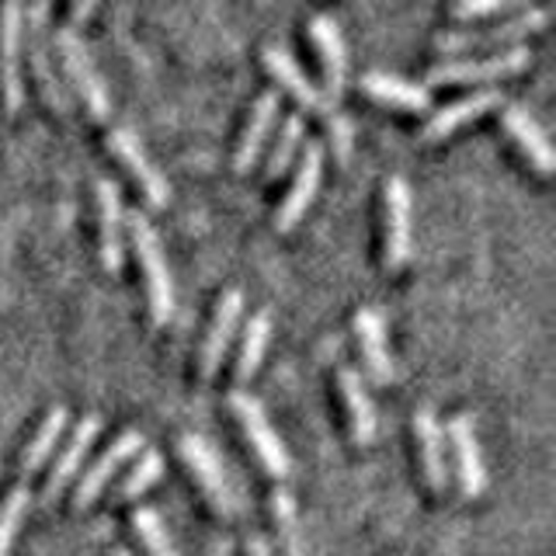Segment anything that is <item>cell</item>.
<instances>
[{
	"instance_id": "cell-12",
	"label": "cell",
	"mask_w": 556,
	"mask_h": 556,
	"mask_svg": "<svg viewBox=\"0 0 556 556\" xmlns=\"http://www.w3.org/2000/svg\"><path fill=\"white\" fill-rule=\"evenodd\" d=\"M46 17H49V11L42 4L28 11V63H31V74H35V84H39L42 98L66 118L70 115V98L63 91L56 70H52V56H49L52 39H49V22H46Z\"/></svg>"
},
{
	"instance_id": "cell-19",
	"label": "cell",
	"mask_w": 556,
	"mask_h": 556,
	"mask_svg": "<svg viewBox=\"0 0 556 556\" xmlns=\"http://www.w3.org/2000/svg\"><path fill=\"white\" fill-rule=\"evenodd\" d=\"M497 104H504L497 87H477L473 94H463L456 101L442 104L439 112H431L428 122H425V129H421V139H428V143H439V139L456 132L463 122H473L477 115L497 109Z\"/></svg>"
},
{
	"instance_id": "cell-1",
	"label": "cell",
	"mask_w": 556,
	"mask_h": 556,
	"mask_svg": "<svg viewBox=\"0 0 556 556\" xmlns=\"http://www.w3.org/2000/svg\"><path fill=\"white\" fill-rule=\"evenodd\" d=\"M261 56H265L268 74L275 77V84L282 87V91H289L295 101L303 104V109L317 112V115L327 122V129H330V136H334V143H338V156L344 161V156H348V147H352V126H348V122L338 115V104L324 98L320 87L303 74L300 63H295L282 46L268 42L265 49H261Z\"/></svg>"
},
{
	"instance_id": "cell-30",
	"label": "cell",
	"mask_w": 556,
	"mask_h": 556,
	"mask_svg": "<svg viewBox=\"0 0 556 556\" xmlns=\"http://www.w3.org/2000/svg\"><path fill=\"white\" fill-rule=\"evenodd\" d=\"M161 469H164L161 452H156V448H143L139 456H132V466L126 469V477L118 480V486H115V501H132V497H139L150 483H156V477H161Z\"/></svg>"
},
{
	"instance_id": "cell-23",
	"label": "cell",
	"mask_w": 556,
	"mask_h": 556,
	"mask_svg": "<svg viewBox=\"0 0 556 556\" xmlns=\"http://www.w3.org/2000/svg\"><path fill=\"white\" fill-rule=\"evenodd\" d=\"M355 338H358V348H362V362L369 376L376 382H390L393 379V358H390V348H387V324L376 309H358L355 313Z\"/></svg>"
},
{
	"instance_id": "cell-27",
	"label": "cell",
	"mask_w": 556,
	"mask_h": 556,
	"mask_svg": "<svg viewBox=\"0 0 556 556\" xmlns=\"http://www.w3.org/2000/svg\"><path fill=\"white\" fill-rule=\"evenodd\" d=\"M268 334H271V317L265 309L251 313V320L243 324V338H240V352L233 362V376L237 382L251 379L257 372L261 358H265V348H268Z\"/></svg>"
},
{
	"instance_id": "cell-18",
	"label": "cell",
	"mask_w": 556,
	"mask_h": 556,
	"mask_svg": "<svg viewBox=\"0 0 556 556\" xmlns=\"http://www.w3.org/2000/svg\"><path fill=\"white\" fill-rule=\"evenodd\" d=\"M240 309H243V295L240 289H226L219 300H216V309H213V320H208L205 334H202V344H199V372L202 376H213L216 365L223 362L226 348L233 341V330H237V320H240Z\"/></svg>"
},
{
	"instance_id": "cell-24",
	"label": "cell",
	"mask_w": 556,
	"mask_h": 556,
	"mask_svg": "<svg viewBox=\"0 0 556 556\" xmlns=\"http://www.w3.org/2000/svg\"><path fill=\"white\" fill-rule=\"evenodd\" d=\"M338 393H341V404L348 414V428H352V439L358 445H365L376 434V410H372V400L362 387V376L355 369H338Z\"/></svg>"
},
{
	"instance_id": "cell-4",
	"label": "cell",
	"mask_w": 556,
	"mask_h": 556,
	"mask_svg": "<svg viewBox=\"0 0 556 556\" xmlns=\"http://www.w3.org/2000/svg\"><path fill=\"white\" fill-rule=\"evenodd\" d=\"M52 46H56L66 77H70V84H74V91L80 94L84 109L91 112V118H104V115H109V91H104L101 74L94 70L91 52H87L84 39L77 35V28L70 25V22L60 25V31L52 35Z\"/></svg>"
},
{
	"instance_id": "cell-2",
	"label": "cell",
	"mask_w": 556,
	"mask_h": 556,
	"mask_svg": "<svg viewBox=\"0 0 556 556\" xmlns=\"http://www.w3.org/2000/svg\"><path fill=\"white\" fill-rule=\"evenodd\" d=\"M126 230H129V243L136 251V265H139V271H143L150 317H153V324H164L174 309V282H170L164 251H161V237H156L153 223L139 213V208H132V213L126 216Z\"/></svg>"
},
{
	"instance_id": "cell-14",
	"label": "cell",
	"mask_w": 556,
	"mask_h": 556,
	"mask_svg": "<svg viewBox=\"0 0 556 556\" xmlns=\"http://www.w3.org/2000/svg\"><path fill=\"white\" fill-rule=\"evenodd\" d=\"M104 143H109V150L115 153V161L129 170V178L139 185V191H143V199H147L150 205H164V202H167L170 188H167V181H164V174L150 164L147 150L139 147V139H136L129 129H109V136H104Z\"/></svg>"
},
{
	"instance_id": "cell-11",
	"label": "cell",
	"mask_w": 556,
	"mask_h": 556,
	"mask_svg": "<svg viewBox=\"0 0 556 556\" xmlns=\"http://www.w3.org/2000/svg\"><path fill=\"white\" fill-rule=\"evenodd\" d=\"M22 28L25 8L4 4L0 8V101L14 112L25 98L22 84Z\"/></svg>"
},
{
	"instance_id": "cell-7",
	"label": "cell",
	"mask_w": 556,
	"mask_h": 556,
	"mask_svg": "<svg viewBox=\"0 0 556 556\" xmlns=\"http://www.w3.org/2000/svg\"><path fill=\"white\" fill-rule=\"evenodd\" d=\"M178 452H181L191 480H195V486L205 494V501L213 504V511L230 518L237 511V504L230 494V483L223 477V463L216 459V452L208 448V442L195 431H185V434H178Z\"/></svg>"
},
{
	"instance_id": "cell-10",
	"label": "cell",
	"mask_w": 556,
	"mask_h": 556,
	"mask_svg": "<svg viewBox=\"0 0 556 556\" xmlns=\"http://www.w3.org/2000/svg\"><path fill=\"white\" fill-rule=\"evenodd\" d=\"M143 445H147L143 434H139L136 428H126L122 434H115V442L80 473V480L74 486V508H87V504H91L104 491V486H109V480L118 473V466L129 463L132 456H139Z\"/></svg>"
},
{
	"instance_id": "cell-13",
	"label": "cell",
	"mask_w": 556,
	"mask_h": 556,
	"mask_svg": "<svg viewBox=\"0 0 556 556\" xmlns=\"http://www.w3.org/2000/svg\"><path fill=\"white\" fill-rule=\"evenodd\" d=\"M501 126L511 136V143L518 147V153L526 156L529 167L539 174V178H549L553 174V147H549L546 132L539 129V122L532 118V112L526 109V104L504 101L501 104Z\"/></svg>"
},
{
	"instance_id": "cell-6",
	"label": "cell",
	"mask_w": 556,
	"mask_h": 556,
	"mask_svg": "<svg viewBox=\"0 0 556 556\" xmlns=\"http://www.w3.org/2000/svg\"><path fill=\"white\" fill-rule=\"evenodd\" d=\"M546 22H549V11L546 8H521V11H515V17H508V22H501V25L442 31L439 39H434V46H439L445 56H459V52H469V49L515 42V39H521V35L539 31Z\"/></svg>"
},
{
	"instance_id": "cell-26",
	"label": "cell",
	"mask_w": 556,
	"mask_h": 556,
	"mask_svg": "<svg viewBox=\"0 0 556 556\" xmlns=\"http://www.w3.org/2000/svg\"><path fill=\"white\" fill-rule=\"evenodd\" d=\"M63 428H66V407H49L46 417H42V425L35 428V434H31L25 452H22V463H17L22 477L39 473L42 463L52 456V452H56V442H60Z\"/></svg>"
},
{
	"instance_id": "cell-28",
	"label": "cell",
	"mask_w": 556,
	"mask_h": 556,
	"mask_svg": "<svg viewBox=\"0 0 556 556\" xmlns=\"http://www.w3.org/2000/svg\"><path fill=\"white\" fill-rule=\"evenodd\" d=\"M306 143V122L300 115H286L282 118V129H278V139L268 150V161H265V178H278L286 174L289 164L295 161V153L303 150Z\"/></svg>"
},
{
	"instance_id": "cell-3",
	"label": "cell",
	"mask_w": 556,
	"mask_h": 556,
	"mask_svg": "<svg viewBox=\"0 0 556 556\" xmlns=\"http://www.w3.org/2000/svg\"><path fill=\"white\" fill-rule=\"evenodd\" d=\"M532 63V52L526 46H508L486 56H452L428 70V84H483L497 77H511ZM425 84V87H428Z\"/></svg>"
},
{
	"instance_id": "cell-31",
	"label": "cell",
	"mask_w": 556,
	"mask_h": 556,
	"mask_svg": "<svg viewBox=\"0 0 556 556\" xmlns=\"http://www.w3.org/2000/svg\"><path fill=\"white\" fill-rule=\"evenodd\" d=\"M132 529L139 535V543H143L147 556H178V549H174L170 535H167L164 518L156 515L153 508H136L132 511Z\"/></svg>"
},
{
	"instance_id": "cell-15",
	"label": "cell",
	"mask_w": 556,
	"mask_h": 556,
	"mask_svg": "<svg viewBox=\"0 0 556 556\" xmlns=\"http://www.w3.org/2000/svg\"><path fill=\"white\" fill-rule=\"evenodd\" d=\"M98 431H101V417H98V414H84L80 421H77V428L66 434V442L60 445L56 459H52L49 477H46L42 501H56V497L63 494V486L80 473L84 456H87V448L94 445Z\"/></svg>"
},
{
	"instance_id": "cell-20",
	"label": "cell",
	"mask_w": 556,
	"mask_h": 556,
	"mask_svg": "<svg viewBox=\"0 0 556 556\" xmlns=\"http://www.w3.org/2000/svg\"><path fill=\"white\" fill-rule=\"evenodd\" d=\"M278 118V91H261L251 104V115L243 122V132L237 139V150H233V170L237 174H248L254 167V161L261 156L268 143V132Z\"/></svg>"
},
{
	"instance_id": "cell-9",
	"label": "cell",
	"mask_w": 556,
	"mask_h": 556,
	"mask_svg": "<svg viewBox=\"0 0 556 556\" xmlns=\"http://www.w3.org/2000/svg\"><path fill=\"white\" fill-rule=\"evenodd\" d=\"M300 167H295V178L289 185V191L275 205V230H292L300 216L309 208L313 195H317V185H320V170H324V147L317 139H306L303 150H300Z\"/></svg>"
},
{
	"instance_id": "cell-17",
	"label": "cell",
	"mask_w": 556,
	"mask_h": 556,
	"mask_svg": "<svg viewBox=\"0 0 556 556\" xmlns=\"http://www.w3.org/2000/svg\"><path fill=\"white\" fill-rule=\"evenodd\" d=\"M448 445L456 452V477L466 497H477L486 486L483 473V456H480V439H477V421L473 414H452L448 421Z\"/></svg>"
},
{
	"instance_id": "cell-8",
	"label": "cell",
	"mask_w": 556,
	"mask_h": 556,
	"mask_svg": "<svg viewBox=\"0 0 556 556\" xmlns=\"http://www.w3.org/2000/svg\"><path fill=\"white\" fill-rule=\"evenodd\" d=\"M410 251V188L400 174L382 181V265L400 268Z\"/></svg>"
},
{
	"instance_id": "cell-32",
	"label": "cell",
	"mask_w": 556,
	"mask_h": 556,
	"mask_svg": "<svg viewBox=\"0 0 556 556\" xmlns=\"http://www.w3.org/2000/svg\"><path fill=\"white\" fill-rule=\"evenodd\" d=\"M28 486H11V491L4 494V501H0V556H8L11 553V543H14V532L17 526H22V515L28 508Z\"/></svg>"
},
{
	"instance_id": "cell-29",
	"label": "cell",
	"mask_w": 556,
	"mask_h": 556,
	"mask_svg": "<svg viewBox=\"0 0 556 556\" xmlns=\"http://www.w3.org/2000/svg\"><path fill=\"white\" fill-rule=\"evenodd\" d=\"M271 518H275V529H278V556H306L292 494L282 491V486H275L271 491Z\"/></svg>"
},
{
	"instance_id": "cell-25",
	"label": "cell",
	"mask_w": 556,
	"mask_h": 556,
	"mask_svg": "<svg viewBox=\"0 0 556 556\" xmlns=\"http://www.w3.org/2000/svg\"><path fill=\"white\" fill-rule=\"evenodd\" d=\"M362 91L372 94L376 101L400 104V109H414V112H425L431 104V91L425 84L396 77V74H382V70H369V74L362 77Z\"/></svg>"
},
{
	"instance_id": "cell-16",
	"label": "cell",
	"mask_w": 556,
	"mask_h": 556,
	"mask_svg": "<svg viewBox=\"0 0 556 556\" xmlns=\"http://www.w3.org/2000/svg\"><path fill=\"white\" fill-rule=\"evenodd\" d=\"M309 28V39L317 46V56H320V70H324V98L334 101L341 98V87L348 77V56H344V39H341V28L330 14L317 11L306 22Z\"/></svg>"
},
{
	"instance_id": "cell-21",
	"label": "cell",
	"mask_w": 556,
	"mask_h": 556,
	"mask_svg": "<svg viewBox=\"0 0 556 556\" xmlns=\"http://www.w3.org/2000/svg\"><path fill=\"white\" fill-rule=\"evenodd\" d=\"M414 445H417V466L428 480L431 491H445V434L439 428V417L431 407H417L414 410Z\"/></svg>"
},
{
	"instance_id": "cell-22",
	"label": "cell",
	"mask_w": 556,
	"mask_h": 556,
	"mask_svg": "<svg viewBox=\"0 0 556 556\" xmlns=\"http://www.w3.org/2000/svg\"><path fill=\"white\" fill-rule=\"evenodd\" d=\"M94 199H98V254H101V265L109 271H118L122 268V226H126V216H122L115 181L101 178L94 185Z\"/></svg>"
},
{
	"instance_id": "cell-34",
	"label": "cell",
	"mask_w": 556,
	"mask_h": 556,
	"mask_svg": "<svg viewBox=\"0 0 556 556\" xmlns=\"http://www.w3.org/2000/svg\"><path fill=\"white\" fill-rule=\"evenodd\" d=\"M243 556H271V549H268V543H265V535H248L243 539Z\"/></svg>"
},
{
	"instance_id": "cell-5",
	"label": "cell",
	"mask_w": 556,
	"mask_h": 556,
	"mask_svg": "<svg viewBox=\"0 0 556 556\" xmlns=\"http://www.w3.org/2000/svg\"><path fill=\"white\" fill-rule=\"evenodd\" d=\"M230 410L237 417V425L243 431V439H248L254 459L268 469V473L275 480H286L289 477V452L282 445V439L275 434V428L268 425L265 410H261V404L243 390H233L230 393Z\"/></svg>"
},
{
	"instance_id": "cell-35",
	"label": "cell",
	"mask_w": 556,
	"mask_h": 556,
	"mask_svg": "<svg viewBox=\"0 0 556 556\" xmlns=\"http://www.w3.org/2000/svg\"><path fill=\"white\" fill-rule=\"evenodd\" d=\"M115 556H132L129 549H115Z\"/></svg>"
},
{
	"instance_id": "cell-33",
	"label": "cell",
	"mask_w": 556,
	"mask_h": 556,
	"mask_svg": "<svg viewBox=\"0 0 556 556\" xmlns=\"http://www.w3.org/2000/svg\"><path fill=\"white\" fill-rule=\"evenodd\" d=\"M526 4L518 0H463V4H452L448 14L452 17H491V14H504V11H521Z\"/></svg>"
}]
</instances>
